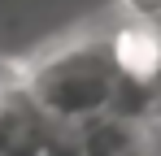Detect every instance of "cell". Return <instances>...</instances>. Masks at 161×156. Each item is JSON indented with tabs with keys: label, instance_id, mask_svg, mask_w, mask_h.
<instances>
[{
	"label": "cell",
	"instance_id": "obj_1",
	"mask_svg": "<svg viewBox=\"0 0 161 156\" xmlns=\"http://www.w3.org/2000/svg\"><path fill=\"white\" fill-rule=\"evenodd\" d=\"M22 87H26L31 104L57 130H74L109 113L113 87H118V65H113L109 39H79V44H65V48L39 56L26 70Z\"/></svg>",
	"mask_w": 161,
	"mask_h": 156
},
{
	"label": "cell",
	"instance_id": "obj_2",
	"mask_svg": "<svg viewBox=\"0 0 161 156\" xmlns=\"http://www.w3.org/2000/svg\"><path fill=\"white\" fill-rule=\"evenodd\" d=\"M109 52H113L118 78L161 87V26L126 22L122 30L109 35Z\"/></svg>",
	"mask_w": 161,
	"mask_h": 156
},
{
	"label": "cell",
	"instance_id": "obj_3",
	"mask_svg": "<svg viewBox=\"0 0 161 156\" xmlns=\"http://www.w3.org/2000/svg\"><path fill=\"white\" fill-rule=\"evenodd\" d=\"M126 22H144V26H161V0H122Z\"/></svg>",
	"mask_w": 161,
	"mask_h": 156
}]
</instances>
